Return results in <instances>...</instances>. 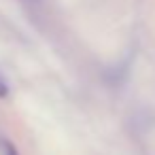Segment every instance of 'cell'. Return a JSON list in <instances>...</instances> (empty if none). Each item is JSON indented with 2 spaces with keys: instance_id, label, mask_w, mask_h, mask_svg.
Here are the masks:
<instances>
[{
  "instance_id": "obj_2",
  "label": "cell",
  "mask_w": 155,
  "mask_h": 155,
  "mask_svg": "<svg viewBox=\"0 0 155 155\" xmlns=\"http://www.w3.org/2000/svg\"><path fill=\"white\" fill-rule=\"evenodd\" d=\"M7 96H9V85H7L5 77L0 74V98H7Z\"/></svg>"
},
{
  "instance_id": "obj_1",
  "label": "cell",
  "mask_w": 155,
  "mask_h": 155,
  "mask_svg": "<svg viewBox=\"0 0 155 155\" xmlns=\"http://www.w3.org/2000/svg\"><path fill=\"white\" fill-rule=\"evenodd\" d=\"M2 147H5V155H19L17 153V147L9 140H2Z\"/></svg>"
}]
</instances>
